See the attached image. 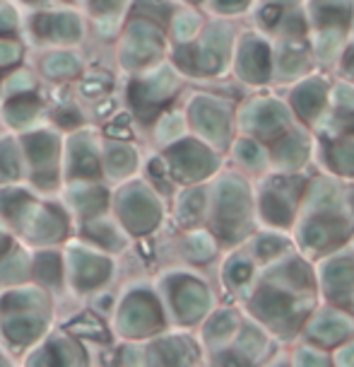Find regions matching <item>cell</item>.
Instances as JSON below:
<instances>
[{"instance_id":"cell-7","label":"cell","mask_w":354,"mask_h":367,"mask_svg":"<svg viewBox=\"0 0 354 367\" xmlns=\"http://www.w3.org/2000/svg\"><path fill=\"white\" fill-rule=\"evenodd\" d=\"M198 116H200V124L207 126V131H210V133H217V131L224 129V119H222L220 111L205 109V111H198Z\"/></svg>"},{"instance_id":"cell-10","label":"cell","mask_w":354,"mask_h":367,"mask_svg":"<svg viewBox=\"0 0 354 367\" xmlns=\"http://www.w3.org/2000/svg\"><path fill=\"white\" fill-rule=\"evenodd\" d=\"M220 3V8H239V5H244L246 0H217Z\"/></svg>"},{"instance_id":"cell-6","label":"cell","mask_w":354,"mask_h":367,"mask_svg":"<svg viewBox=\"0 0 354 367\" xmlns=\"http://www.w3.org/2000/svg\"><path fill=\"white\" fill-rule=\"evenodd\" d=\"M335 162L342 167L344 172H354V145H340L335 150Z\"/></svg>"},{"instance_id":"cell-3","label":"cell","mask_w":354,"mask_h":367,"mask_svg":"<svg viewBox=\"0 0 354 367\" xmlns=\"http://www.w3.org/2000/svg\"><path fill=\"white\" fill-rule=\"evenodd\" d=\"M296 107H299V111H304V114H311V111H316V107L320 104V100H323V87H318L316 82L306 85L301 92H296Z\"/></svg>"},{"instance_id":"cell-4","label":"cell","mask_w":354,"mask_h":367,"mask_svg":"<svg viewBox=\"0 0 354 367\" xmlns=\"http://www.w3.org/2000/svg\"><path fill=\"white\" fill-rule=\"evenodd\" d=\"M181 300L183 302L178 304H181L183 314H200L202 307H205V295H202L200 288H193V285L188 288V293L181 295Z\"/></svg>"},{"instance_id":"cell-5","label":"cell","mask_w":354,"mask_h":367,"mask_svg":"<svg viewBox=\"0 0 354 367\" xmlns=\"http://www.w3.org/2000/svg\"><path fill=\"white\" fill-rule=\"evenodd\" d=\"M277 157L285 159V162H299V159L304 157V145H301L299 135H290V138L280 145Z\"/></svg>"},{"instance_id":"cell-8","label":"cell","mask_w":354,"mask_h":367,"mask_svg":"<svg viewBox=\"0 0 354 367\" xmlns=\"http://www.w3.org/2000/svg\"><path fill=\"white\" fill-rule=\"evenodd\" d=\"M239 155H241V159H246V162L258 164V159H261V148H258V145H253V143H241Z\"/></svg>"},{"instance_id":"cell-9","label":"cell","mask_w":354,"mask_h":367,"mask_svg":"<svg viewBox=\"0 0 354 367\" xmlns=\"http://www.w3.org/2000/svg\"><path fill=\"white\" fill-rule=\"evenodd\" d=\"M340 362H354V346H349V348H344L342 353H340Z\"/></svg>"},{"instance_id":"cell-1","label":"cell","mask_w":354,"mask_h":367,"mask_svg":"<svg viewBox=\"0 0 354 367\" xmlns=\"http://www.w3.org/2000/svg\"><path fill=\"white\" fill-rule=\"evenodd\" d=\"M241 73H246L248 78L261 80L268 75V54L266 46H258L256 41H248L246 51L241 54Z\"/></svg>"},{"instance_id":"cell-2","label":"cell","mask_w":354,"mask_h":367,"mask_svg":"<svg viewBox=\"0 0 354 367\" xmlns=\"http://www.w3.org/2000/svg\"><path fill=\"white\" fill-rule=\"evenodd\" d=\"M318 322H320V319H318ZM347 331H349L347 319H338V317L323 319V322L316 324V326H314V333H316V336H320L323 341H328V343H333L335 338H340L342 333H347Z\"/></svg>"}]
</instances>
